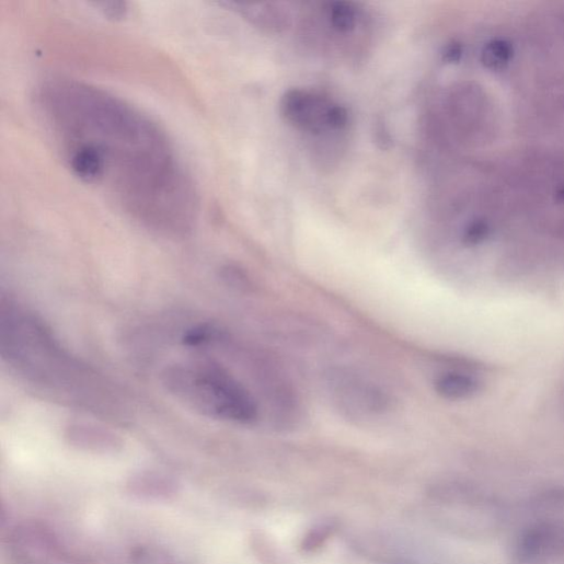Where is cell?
<instances>
[{"label":"cell","mask_w":564,"mask_h":564,"mask_svg":"<svg viewBox=\"0 0 564 564\" xmlns=\"http://www.w3.org/2000/svg\"><path fill=\"white\" fill-rule=\"evenodd\" d=\"M37 102L68 165L101 185L135 221L166 237L192 232L199 198L165 131L147 114L99 87L53 79Z\"/></svg>","instance_id":"1"},{"label":"cell","mask_w":564,"mask_h":564,"mask_svg":"<svg viewBox=\"0 0 564 564\" xmlns=\"http://www.w3.org/2000/svg\"><path fill=\"white\" fill-rule=\"evenodd\" d=\"M0 347L4 361L43 394L96 414L115 410L99 373L72 356L39 318L7 298L0 304Z\"/></svg>","instance_id":"2"},{"label":"cell","mask_w":564,"mask_h":564,"mask_svg":"<svg viewBox=\"0 0 564 564\" xmlns=\"http://www.w3.org/2000/svg\"><path fill=\"white\" fill-rule=\"evenodd\" d=\"M168 393L202 416L250 426L260 421L261 405L252 391L215 360L180 361L162 372Z\"/></svg>","instance_id":"3"},{"label":"cell","mask_w":564,"mask_h":564,"mask_svg":"<svg viewBox=\"0 0 564 564\" xmlns=\"http://www.w3.org/2000/svg\"><path fill=\"white\" fill-rule=\"evenodd\" d=\"M326 385L337 408L353 419H381L394 408L391 393L356 370L332 369Z\"/></svg>","instance_id":"4"},{"label":"cell","mask_w":564,"mask_h":564,"mask_svg":"<svg viewBox=\"0 0 564 564\" xmlns=\"http://www.w3.org/2000/svg\"><path fill=\"white\" fill-rule=\"evenodd\" d=\"M564 555V522L540 520L523 529L517 538L515 564H548Z\"/></svg>","instance_id":"5"},{"label":"cell","mask_w":564,"mask_h":564,"mask_svg":"<svg viewBox=\"0 0 564 564\" xmlns=\"http://www.w3.org/2000/svg\"><path fill=\"white\" fill-rule=\"evenodd\" d=\"M332 104L320 94L291 89L280 100V113L296 128L319 135L330 131L327 116Z\"/></svg>","instance_id":"6"},{"label":"cell","mask_w":564,"mask_h":564,"mask_svg":"<svg viewBox=\"0 0 564 564\" xmlns=\"http://www.w3.org/2000/svg\"><path fill=\"white\" fill-rule=\"evenodd\" d=\"M483 381L477 367H457L444 370L436 376L434 389L447 401H464L476 396L483 390Z\"/></svg>","instance_id":"7"},{"label":"cell","mask_w":564,"mask_h":564,"mask_svg":"<svg viewBox=\"0 0 564 564\" xmlns=\"http://www.w3.org/2000/svg\"><path fill=\"white\" fill-rule=\"evenodd\" d=\"M67 438L73 447L96 453L116 452L122 448V442L115 435L88 424L70 425Z\"/></svg>","instance_id":"8"},{"label":"cell","mask_w":564,"mask_h":564,"mask_svg":"<svg viewBox=\"0 0 564 564\" xmlns=\"http://www.w3.org/2000/svg\"><path fill=\"white\" fill-rule=\"evenodd\" d=\"M222 5L267 32H280L288 25V14L277 4L223 3Z\"/></svg>","instance_id":"9"},{"label":"cell","mask_w":564,"mask_h":564,"mask_svg":"<svg viewBox=\"0 0 564 564\" xmlns=\"http://www.w3.org/2000/svg\"><path fill=\"white\" fill-rule=\"evenodd\" d=\"M128 488L134 495L147 499H169L177 492L176 483L157 472H142L133 476Z\"/></svg>","instance_id":"10"},{"label":"cell","mask_w":564,"mask_h":564,"mask_svg":"<svg viewBox=\"0 0 564 564\" xmlns=\"http://www.w3.org/2000/svg\"><path fill=\"white\" fill-rule=\"evenodd\" d=\"M326 18L333 31L338 34L353 32L357 24L355 7L348 2H333L326 8Z\"/></svg>","instance_id":"11"},{"label":"cell","mask_w":564,"mask_h":564,"mask_svg":"<svg viewBox=\"0 0 564 564\" xmlns=\"http://www.w3.org/2000/svg\"><path fill=\"white\" fill-rule=\"evenodd\" d=\"M97 7L102 8V11L105 13V15L113 18V19H119L125 15L126 13V5L123 3H104V4H97Z\"/></svg>","instance_id":"12"},{"label":"cell","mask_w":564,"mask_h":564,"mask_svg":"<svg viewBox=\"0 0 564 564\" xmlns=\"http://www.w3.org/2000/svg\"><path fill=\"white\" fill-rule=\"evenodd\" d=\"M442 56L446 62H458L462 56V47L457 43L450 44L449 46H447Z\"/></svg>","instance_id":"13"}]
</instances>
